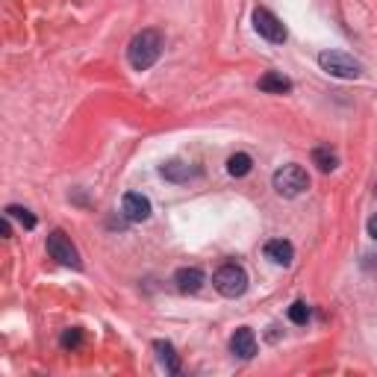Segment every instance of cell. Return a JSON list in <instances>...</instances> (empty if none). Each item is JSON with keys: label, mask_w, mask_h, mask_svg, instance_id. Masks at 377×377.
I'll use <instances>...</instances> for the list:
<instances>
[{"label": "cell", "mask_w": 377, "mask_h": 377, "mask_svg": "<svg viewBox=\"0 0 377 377\" xmlns=\"http://www.w3.org/2000/svg\"><path fill=\"white\" fill-rule=\"evenodd\" d=\"M374 192H377V183H374Z\"/></svg>", "instance_id": "20"}, {"label": "cell", "mask_w": 377, "mask_h": 377, "mask_svg": "<svg viewBox=\"0 0 377 377\" xmlns=\"http://www.w3.org/2000/svg\"><path fill=\"white\" fill-rule=\"evenodd\" d=\"M368 236H371V239L377 242V212L368 218Z\"/></svg>", "instance_id": "19"}, {"label": "cell", "mask_w": 377, "mask_h": 377, "mask_svg": "<svg viewBox=\"0 0 377 377\" xmlns=\"http://www.w3.org/2000/svg\"><path fill=\"white\" fill-rule=\"evenodd\" d=\"M319 65H322V71H327L330 77H339V80H356V77L363 74V65L342 50H322Z\"/></svg>", "instance_id": "3"}, {"label": "cell", "mask_w": 377, "mask_h": 377, "mask_svg": "<svg viewBox=\"0 0 377 377\" xmlns=\"http://www.w3.org/2000/svg\"><path fill=\"white\" fill-rule=\"evenodd\" d=\"M253 30L271 45H283L286 42V27L277 21V15H271L268 9H253Z\"/></svg>", "instance_id": "6"}, {"label": "cell", "mask_w": 377, "mask_h": 377, "mask_svg": "<svg viewBox=\"0 0 377 377\" xmlns=\"http://www.w3.org/2000/svg\"><path fill=\"white\" fill-rule=\"evenodd\" d=\"M312 165L327 174L339 165V156H336V151L330 145H319V148H312Z\"/></svg>", "instance_id": "14"}, {"label": "cell", "mask_w": 377, "mask_h": 377, "mask_svg": "<svg viewBox=\"0 0 377 377\" xmlns=\"http://www.w3.org/2000/svg\"><path fill=\"white\" fill-rule=\"evenodd\" d=\"M174 283H177V289H180V292L195 295L197 289L207 283V277H204V271L197 268V266H186V268H180V271L174 274Z\"/></svg>", "instance_id": "9"}, {"label": "cell", "mask_w": 377, "mask_h": 377, "mask_svg": "<svg viewBox=\"0 0 377 377\" xmlns=\"http://www.w3.org/2000/svg\"><path fill=\"white\" fill-rule=\"evenodd\" d=\"M271 183H274V192L280 197H297V195H304L310 189V177L301 165H283V168L274 171Z\"/></svg>", "instance_id": "2"}, {"label": "cell", "mask_w": 377, "mask_h": 377, "mask_svg": "<svg viewBox=\"0 0 377 377\" xmlns=\"http://www.w3.org/2000/svg\"><path fill=\"white\" fill-rule=\"evenodd\" d=\"M6 215H9V218H18V222H21L27 230H33V227L38 224V222H35V215H30V209L15 207V204H12V207H6Z\"/></svg>", "instance_id": "16"}, {"label": "cell", "mask_w": 377, "mask_h": 377, "mask_svg": "<svg viewBox=\"0 0 377 377\" xmlns=\"http://www.w3.org/2000/svg\"><path fill=\"white\" fill-rule=\"evenodd\" d=\"M121 215L133 224L148 222V218H151V201L145 195H138V192H127L121 197Z\"/></svg>", "instance_id": "7"}, {"label": "cell", "mask_w": 377, "mask_h": 377, "mask_svg": "<svg viewBox=\"0 0 377 377\" xmlns=\"http://www.w3.org/2000/svg\"><path fill=\"white\" fill-rule=\"evenodd\" d=\"M48 253L53 256L59 266H71V268H80L83 266L80 263V253H77V248L71 245V239H68L62 230H53L48 236Z\"/></svg>", "instance_id": "5"}, {"label": "cell", "mask_w": 377, "mask_h": 377, "mask_svg": "<svg viewBox=\"0 0 377 377\" xmlns=\"http://www.w3.org/2000/svg\"><path fill=\"white\" fill-rule=\"evenodd\" d=\"M260 92H268V94H286L292 92V80L283 74H277V71H268L260 77Z\"/></svg>", "instance_id": "13"}, {"label": "cell", "mask_w": 377, "mask_h": 377, "mask_svg": "<svg viewBox=\"0 0 377 377\" xmlns=\"http://www.w3.org/2000/svg\"><path fill=\"white\" fill-rule=\"evenodd\" d=\"M251 168H253V160L248 153H233L227 160V174L230 177H245V174H251Z\"/></svg>", "instance_id": "15"}, {"label": "cell", "mask_w": 377, "mask_h": 377, "mask_svg": "<svg viewBox=\"0 0 377 377\" xmlns=\"http://www.w3.org/2000/svg\"><path fill=\"white\" fill-rule=\"evenodd\" d=\"M160 56H163V33L160 30H142L133 35V42L127 48V59L136 71H148Z\"/></svg>", "instance_id": "1"}, {"label": "cell", "mask_w": 377, "mask_h": 377, "mask_svg": "<svg viewBox=\"0 0 377 377\" xmlns=\"http://www.w3.org/2000/svg\"><path fill=\"white\" fill-rule=\"evenodd\" d=\"M160 174L165 177L168 183H186V180H192V177H195V168L189 163H183V160H171V163H165L160 168Z\"/></svg>", "instance_id": "11"}, {"label": "cell", "mask_w": 377, "mask_h": 377, "mask_svg": "<svg viewBox=\"0 0 377 377\" xmlns=\"http://www.w3.org/2000/svg\"><path fill=\"white\" fill-rule=\"evenodd\" d=\"M212 286H215L218 295H224V297H239L248 289V274H245L242 266L227 263L212 274Z\"/></svg>", "instance_id": "4"}, {"label": "cell", "mask_w": 377, "mask_h": 377, "mask_svg": "<svg viewBox=\"0 0 377 377\" xmlns=\"http://www.w3.org/2000/svg\"><path fill=\"white\" fill-rule=\"evenodd\" d=\"M230 351L239 356V360H251V356L256 354V336H253V330H248V327L236 330L230 336Z\"/></svg>", "instance_id": "8"}, {"label": "cell", "mask_w": 377, "mask_h": 377, "mask_svg": "<svg viewBox=\"0 0 377 377\" xmlns=\"http://www.w3.org/2000/svg\"><path fill=\"white\" fill-rule=\"evenodd\" d=\"M80 342H83V333L77 330V327H71V330L62 333V348H77Z\"/></svg>", "instance_id": "18"}, {"label": "cell", "mask_w": 377, "mask_h": 377, "mask_svg": "<svg viewBox=\"0 0 377 377\" xmlns=\"http://www.w3.org/2000/svg\"><path fill=\"white\" fill-rule=\"evenodd\" d=\"M289 322H292V324H307V322H310V307H307L304 301H295V304L289 307Z\"/></svg>", "instance_id": "17"}, {"label": "cell", "mask_w": 377, "mask_h": 377, "mask_svg": "<svg viewBox=\"0 0 377 377\" xmlns=\"http://www.w3.org/2000/svg\"><path fill=\"white\" fill-rule=\"evenodd\" d=\"M266 256L274 266H289L295 260V248L286 239H271V242H266Z\"/></svg>", "instance_id": "10"}, {"label": "cell", "mask_w": 377, "mask_h": 377, "mask_svg": "<svg viewBox=\"0 0 377 377\" xmlns=\"http://www.w3.org/2000/svg\"><path fill=\"white\" fill-rule=\"evenodd\" d=\"M153 351H156V356H160V363L165 366L168 374H180V356H177V351H174L171 342L156 339V342H153Z\"/></svg>", "instance_id": "12"}]
</instances>
